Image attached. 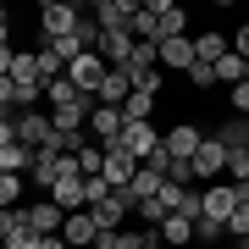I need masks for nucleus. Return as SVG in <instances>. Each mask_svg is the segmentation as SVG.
<instances>
[{
    "mask_svg": "<svg viewBox=\"0 0 249 249\" xmlns=\"http://www.w3.org/2000/svg\"><path fill=\"white\" fill-rule=\"evenodd\" d=\"M28 227H34L39 238H55V232L67 227V211H61L50 194H45V199H28Z\"/></svg>",
    "mask_w": 249,
    "mask_h": 249,
    "instance_id": "obj_8",
    "label": "nucleus"
},
{
    "mask_svg": "<svg viewBox=\"0 0 249 249\" xmlns=\"http://www.w3.org/2000/svg\"><path fill=\"white\" fill-rule=\"evenodd\" d=\"M6 144H17V127H11V116H0V150Z\"/></svg>",
    "mask_w": 249,
    "mask_h": 249,
    "instance_id": "obj_39",
    "label": "nucleus"
},
{
    "mask_svg": "<svg viewBox=\"0 0 249 249\" xmlns=\"http://www.w3.org/2000/svg\"><path fill=\"white\" fill-rule=\"evenodd\" d=\"M222 178H227L232 188L249 183V150H227V172H222Z\"/></svg>",
    "mask_w": 249,
    "mask_h": 249,
    "instance_id": "obj_27",
    "label": "nucleus"
},
{
    "mask_svg": "<svg viewBox=\"0 0 249 249\" xmlns=\"http://www.w3.org/2000/svg\"><path fill=\"white\" fill-rule=\"evenodd\" d=\"M188 83H194V89H216V67L211 61H194V67H188Z\"/></svg>",
    "mask_w": 249,
    "mask_h": 249,
    "instance_id": "obj_35",
    "label": "nucleus"
},
{
    "mask_svg": "<svg viewBox=\"0 0 249 249\" xmlns=\"http://www.w3.org/2000/svg\"><path fill=\"white\" fill-rule=\"evenodd\" d=\"M11 127H17V144H22V150H45L50 133H55V127H50V111H17Z\"/></svg>",
    "mask_w": 249,
    "mask_h": 249,
    "instance_id": "obj_3",
    "label": "nucleus"
},
{
    "mask_svg": "<svg viewBox=\"0 0 249 249\" xmlns=\"http://www.w3.org/2000/svg\"><path fill=\"white\" fill-rule=\"evenodd\" d=\"M6 249H39V232H34V227H22V232H11V238H6Z\"/></svg>",
    "mask_w": 249,
    "mask_h": 249,
    "instance_id": "obj_36",
    "label": "nucleus"
},
{
    "mask_svg": "<svg viewBox=\"0 0 249 249\" xmlns=\"http://www.w3.org/2000/svg\"><path fill=\"white\" fill-rule=\"evenodd\" d=\"M139 17V0H100L94 6V22L106 28V34H116V28H127Z\"/></svg>",
    "mask_w": 249,
    "mask_h": 249,
    "instance_id": "obj_13",
    "label": "nucleus"
},
{
    "mask_svg": "<svg viewBox=\"0 0 249 249\" xmlns=\"http://www.w3.org/2000/svg\"><path fill=\"white\" fill-rule=\"evenodd\" d=\"M227 172V150L216 144V133H205V144H199V155H194V178H205V183H216Z\"/></svg>",
    "mask_w": 249,
    "mask_h": 249,
    "instance_id": "obj_11",
    "label": "nucleus"
},
{
    "mask_svg": "<svg viewBox=\"0 0 249 249\" xmlns=\"http://www.w3.org/2000/svg\"><path fill=\"white\" fill-rule=\"evenodd\" d=\"M150 111H155V94H127V106H122V122H150Z\"/></svg>",
    "mask_w": 249,
    "mask_h": 249,
    "instance_id": "obj_26",
    "label": "nucleus"
},
{
    "mask_svg": "<svg viewBox=\"0 0 249 249\" xmlns=\"http://www.w3.org/2000/svg\"><path fill=\"white\" fill-rule=\"evenodd\" d=\"M34 67H39V83H55V78H61V61H55V50H50V45H39V50H34Z\"/></svg>",
    "mask_w": 249,
    "mask_h": 249,
    "instance_id": "obj_28",
    "label": "nucleus"
},
{
    "mask_svg": "<svg viewBox=\"0 0 249 249\" xmlns=\"http://www.w3.org/2000/svg\"><path fill=\"white\" fill-rule=\"evenodd\" d=\"M238 249H249V238H238Z\"/></svg>",
    "mask_w": 249,
    "mask_h": 249,
    "instance_id": "obj_44",
    "label": "nucleus"
},
{
    "mask_svg": "<svg viewBox=\"0 0 249 249\" xmlns=\"http://www.w3.org/2000/svg\"><path fill=\"white\" fill-rule=\"evenodd\" d=\"M45 45L55 50V61H61V67H72V61H78V55H83V45H78V34H67V39H45Z\"/></svg>",
    "mask_w": 249,
    "mask_h": 249,
    "instance_id": "obj_29",
    "label": "nucleus"
},
{
    "mask_svg": "<svg viewBox=\"0 0 249 249\" xmlns=\"http://www.w3.org/2000/svg\"><path fill=\"white\" fill-rule=\"evenodd\" d=\"M127 211H133V205H127V194H106L100 205H89V216H94L100 232H116V227L127 222Z\"/></svg>",
    "mask_w": 249,
    "mask_h": 249,
    "instance_id": "obj_12",
    "label": "nucleus"
},
{
    "mask_svg": "<svg viewBox=\"0 0 249 249\" xmlns=\"http://www.w3.org/2000/svg\"><path fill=\"white\" fill-rule=\"evenodd\" d=\"M17 199H22V178H11V172H0V211H11Z\"/></svg>",
    "mask_w": 249,
    "mask_h": 249,
    "instance_id": "obj_33",
    "label": "nucleus"
},
{
    "mask_svg": "<svg viewBox=\"0 0 249 249\" xmlns=\"http://www.w3.org/2000/svg\"><path fill=\"white\" fill-rule=\"evenodd\" d=\"M0 249H6V238H0Z\"/></svg>",
    "mask_w": 249,
    "mask_h": 249,
    "instance_id": "obj_45",
    "label": "nucleus"
},
{
    "mask_svg": "<svg viewBox=\"0 0 249 249\" xmlns=\"http://www.w3.org/2000/svg\"><path fill=\"white\" fill-rule=\"evenodd\" d=\"M160 67H178V72L194 67V34H183V39H160Z\"/></svg>",
    "mask_w": 249,
    "mask_h": 249,
    "instance_id": "obj_18",
    "label": "nucleus"
},
{
    "mask_svg": "<svg viewBox=\"0 0 249 249\" xmlns=\"http://www.w3.org/2000/svg\"><path fill=\"white\" fill-rule=\"evenodd\" d=\"M100 150H106V166H100V178H106V183L116 188V194H122V188H127V183L139 178V160L127 155L122 144H100Z\"/></svg>",
    "mask_w": 249,
    "mask_h": 249,
    "instance_id": "obj_5",
    "label": "nucleus"
},
{
    "mask_svg": "<svg viewBox=\"0 0 249 249\" xmlns=\"http://www.w3.org/2000/svg\"><path fill=\"white\" fill-rule=\"evenodd\" d=\"M61 238H67V249H94L100 227H94V216H89V211H72V216H67V227H61Z\"/></svg>",
    "mask_w": 249,
    "mask_h": 249,
    "instance_id": "obj_15",
    "label": "nucleus"
},
{
    "mask_svg": "<svg viewBox=\"0 0 249 249\" xmlns=\"http://www.w3.org/2000/svg\"><path fill=\"white\" fill-rule=\"evenodd\" d=\"M116 144H122V150H127V155H133L139 166H144V160H150V155L160 150V133H155V122H127Z\"/></svg>",
    "mask_w": 249,
    "mask_h": 249,
    "instance_id": "obj_7",
    "label": "nucleus"
},
{
    "mask_svg": "<svg viewBox=\"0 0 249 249\" xmlns=\"http://www.w3.org/2000/svg\"><path fill=\"white\" fill-rule=\"evenodd\" d=\"M227 238H232V244L249 238V199H244V194H238V211L227 216Z\"/></svg>",
    "mask_w": 249,
    "mask_h": 249,
    "instance_id": "obj_31",
    "label": "nucleus"
},
{
    "mask_svg": "<svg viewBox=\"0 0 249 249\" xmlns=\"http://www.w3.org/2000/svg\"><path fill=\"white\" fill-rule=\"evenodd\" d=\"M178 216H188V222H199V216H205V194H194V188H183V199H178Z\"/></svg>",
    "mask_w": 249,
    "mask_h": 249,
    "instance_id": "obj_34",
    "label": "nucleus"
},
{
    "mask_svg": "<svg viewBox=\"0 0 249 249\" xmlns=\"http://www.w3.org/2000/svg\"><path fill=\"white\" fill-rule=\"evenodd\" d=\"M67 78H72V83H78V89H83V94H100V83H106V78H111V61H106V55H100V50H83V55H78V61H72V67H67Z\"/></svg>",
    "mask_w": 249,
    "mask_h": 249,
    "instance_id": "obj_2",
    "label": "nucleus"
},
{
    "mask_svg": "<svg viewBox=\"0 0 249 249\" xmlns=\"http://www.w3.org/2000/svg\"><path fill=\"white\" fill-rule=\"evenodd\" d=\"M39 249H67V238L55 232V238H39Z\"/></svg>",
    "mask_w": 249,
    "mask_h": 249,
    "instance_id": "obj_40",
    "label": "nucleus"
},
{
    "mask_svg": "<svg viewBox=\"0 0 249 249\" xmlns=\"http://www.w3.org/2000/svg\"><path fill=\"white\" fill-rule=\"evenodd\" d=\"M50 199L61 205V211L72 216V211H89V188H83V172H78V160H61V178H55V188H50Z\"/></svg>",
    "mask_w": 249,
    "mask_h": 249,
    "instance_id": "obj_1",
    "label": "nucleus"
},
{
    "mask_svg": "<svg viewBox=\"0 0 249 249\" xmlns=\"http://www.w3.org/2000/svg\"><path fill=\"white\" fill-rule=\"evenodd\" d=\"M216 144H222V150H249V122L244 116H227V122L216 127Z\"/></svg>",
    "mask_w": 249,
    "mask_h": 249,
    "instance_id": "obj_22",
    "label": "nucleus"
},
{
    "mask_svg": "<svg viewBox=\"0 0 249 249\" xmlns=\"http://www.w3.org/2000/svg\"><path fill=\"white\" fill-rule=\"evenodd\" d=\"M61 160H67V155H55V150H34V166H28V183L50 194V188H55V178H61Z\"/></svg>",
    "mask_w": 249,
    "mask_h": 249,
    "instance_id": "obj_14",
    "label": "nucleus"
},
{
    "mask_svg": "<svg viewBox=\"0 0 249 249\" xmlns=\"http://www.w3.org/2000/svg\"><path fill=\"white\" fill-rule=\"evenodd\" d=\"M78 94H83V89H78V83L67 78V72H61V78H55V83H45V100H50V111H55V106H72V100H78Z\"/></svg>",
    "mask_w": 249,
    "mask_h": 249,
    "instance_id": "obj_25",
    "label": "nucleus"
},
{
    "mask_svg": "<svg viewBox=\"0 0 249 249\" xmlns=\"http://www.w3.org/2000/svg\"><path fill=\"white\" fill-rule=\"evenodd\" d=\"M227 50H232V39H227V34H216V28L194 34V61H211V67H216V61H222Z\"/></svg>",
    "mask_w": 249,
    "mask_h": 249,
    "instance_id": "obj_19",
    "label": "nucleus"
},
{
    "mask_svg": "<svg viewBox=\"0 0 249 249\" xmlns=\"http://www.w3.org/2000/svg\"><path fill=\"white\" fill-rule=\"evenodd\" d=\"M232 211H238V188H232L227 178L205 183V216H211V222H227Z\"/></svg>",
    "mask_w": 249,
    "mask_h": 249,
    "instance_id": "obj_10",
    "label": "nucleus"
},
{
    "mask_svg": "<svg viewBox=\"0 0 249 249\" xmlns=\"http://www.w3.org/2000/svg\"><path fill=\"white\" fill-rule=\"evenodd\" d=\"M11 61H17V50H11V39L0 45V78H11Z\"/></svg>",
    "mask_w": 249,
    "mask_h": 249,
    "instance_id": "obj_38",
    "label": "nucleus"
},
{
    "mask_svg": "<svg viewBox=\"0 0 249 249\" xmlns=\"http://www.w3.org/2000/svg\"><path fill=\"white\" fill-rule=\"evenodd\" d=\"M122 127H127V122H122V111H116V106H94V111H89V133H94L100 144H116V139H122Z\"/></svg>",
    "mask_w": 249,
    "mask_h": 249,
    "instance_id": "obj_16",
    "label": "nucleus"
},
{
    "mask_svg": "<svg viewBox=\"0 0 249 249\" xmlns=\"http://www.w3.org/2000/svg\"><path fill=\"white\" fill-rule=\"evenodd\" d=\"M78 22H83V11L67 6V0H45V6H39V28H45V39H67Z\"/></svg>",
    "mask_w": 249,
    "mask_h": 249,
    "instance_id": "obj_4",
    "label": "nucleus"
},
{
    "mask_svg": "<svg viewBox=\"0 0 249 249\" xmlns=\"http://www.w3.org/2000/svg\"><path fill=\"white\" fill-rule=\"evenodd\" d=\"M127 94H133L127 72H116V67H111V78L100 83V94H94V100H100V106H116V111H122V106H127Z\"/></svg>",
    "mask_w": 249,
    "mask_h": 249,
    "instance_id": "obj_21",
    "label": "nucleus"
},
{
    "mask_svg": "<svg viewBox=\"0 0 249 249\" xmlns=\"http://www.w3.org/2000/svg\"><path fill=\"white\" fill-rule=\"evenodd\" d=\"M28 227V205H11V211H0V238H11V232Z\"/></svg>",
    "mask_w": 249,
    "mask_h": 249,
    "instance_id": "obj_32",
    "label": "nucleus"
},
{
    "mask_svg": "<svg viewBox=\"0 0 249 249\" xmlns=\"http://www.w3.org/2000/svg\"><path fill=\"white\" fill-rule=\"evenodd\" d=\"M194 238H199L205 249L222 244V238H227V222H211V216H199V222H194Z\"/></svg>",
    "mask_w": 249,
    "mask_h": 249,
    "instance_id": "obj_30",
    "label": "nucleus"
},
{
    "mask_svg": "<svg viewBox=\"0 0 249 249\" xmlns=\"http://www.w3.org/2000/svg\"><path fill=\"white\" fill-rule=\"evenodd\" d=\"M155 232H160V244H166V249H188V244H194V222H188V216H178V211H172Z\"/></svg>",
    "mask_w": 249,
    "mask_h": 249,
    "instance_id": "obj_20",
    "label": "nucleus"
},
{
    "mask_svg": "<svg viewBox=\"0 0 249 249\" xmlns=\"http://www.w3.org/2000/svg\"><path fill=\"white\" fill-rule=\"evenodd\" d=\"M28 166H34V150H22V144H6V150H0V172H11V178H22Z\"/></svg>",
    "mask_w": 249,
    "mask_h": 249,
    "instance_id": "obj_24",
    "label": "nucleus"
},
{
    "mask_svg": "<svg viewBox=\"0 0 249 249\" xmlns=\"http://www.w3.org/2000/svg\"><path fill=\"white\" fill-rule=\"evenodd\" d=\"M144 232H150V238H144V249H166V244H160V232H155V227H144Z\"/></svg>",
    "mask_w": 249,
    "mask_h": 249,
    "instance_id": "obj_41",
    "label": "nucleus"
},
{
    "mask_svg": "<svg viewBox=\"0 0 249 249\" xmlns=\"http://www.w3.org/2000/svg\"><path fill=\"white\" fill-rule=\"evenodd\" d=\"M199 144H205V133H199L194 122H178V127H166V133H160V150H166L172 160H194Z\"/></svg>",
    "mask_w": 249,
    "mask_h": 249,
    "instance_id": "obj_6",
    "label": "nucleus"
},
{
    "mask_svg": "<svg viewBox=\"0 0 249 249\" xmlns=\"http://www.w3.org/2000/svg\"><path fill=\"white\" fill-rule=\"evenodd\" d=\"M211 249H222V244H211Z\"/></svg>",
    "mask_w": 249,
    "mask_h": 249,
    "instance_id": "obj_46",
    "label": "nucleus"
},
{
    "mask_svg": "<svg viewBox=\"0 0 249 249\" xmlns=\"http://www.w3.org/2000/svg\"><path fill=\"white\" fill-rule=\"evenodd\" d=\"M11 39V22H6V6H0V45Z\"/></svg>",
    "mask_w": 249,
    "mask_h": 249,
    "instance_id": "obj_42",
    "label": "nucleus"
},
{
    "mask_svg": "<svg viewBox=\"0 0 249 249\" xmlns=\"http://www.w3.org/2000/svg\"><path fill=\"white\" fill-rule=\"evenodd\" d=\"M232 55H244V61H249V17L238 22V34H232Z\"/></svg>",
    "mask_w": 249,
    "mask_h": 249,
    "instance_id": "obj_37",
    "label": "nucleus"
},
{
    "mask_svg": "<svg viewBox=\"0 0 249 249\" xmlns=\"http://www.w3.org/2000/svg\"><path fill=\"white\" fill-rule=\"evenodd\" d=\"M133 45H139V39L127 34V28H116V34H106V39H100V55H106L111 67H127V61H133Z\"/></svg>",
    "mask_w": 249,
    "mask_h": 249,
    "instance_id": "obj_17",
    "label": "nucleus"
},
{
    "mask_svg": "<svg viewBox=\"0 0 249 249\" xmlns=\"http://www.w3.org/2000/svg\"><path fill=\"white\" fill-rule=\"evenodd\" d=\"M238 194H244V199H249V183H244V188H238Z\"/></svg>",
    "mask_w": 249,
    "mask_h": 249,
    "instance_id": "obj_43",
    "label": "nucleus"
},
{
    "mask_svg": "<svg viewBox=\"0 0 249 249\" xmlns=\"http://www.w3.org/2000/svg\"><path fill=\"white\" fill-rule=\"evenodd\" d=\"M216 83H227V89H238V83H249V61L227 50L222 61H216Z\"/></svg>",
    "mask_w": 249,
    "mask_h": 249,
    "instance_id": "obj_23",
    "label": "nucleus"
},
{
    "mask_svg": "<svg viewBox=\"0 0 249 249\" xmlns=\"http://www.w3.org/2000/svg\"><path fill=\"white\" fill-rule=\"evenodd\" d=\"M150 11H155V45H160V39H183V34H188V11H183V6H172V0H150Z\"/></svg>",
    "mask_w": 249,
    "mask_h": 249,
    "instance_id": "obj_9",
    "label": "nucleus"
}]
</instances>
